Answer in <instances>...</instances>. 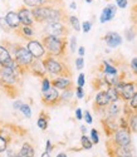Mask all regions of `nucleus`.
<instances>
[{
  "mask_svg": "<svg viewBox=\"0 0 137 157\" xmlns=\"http://www.w3.org/2000/svg\"><path fill=\"white\" fill-rule=\"evenodd\" d=\"M83 67H84V59L82 58V57H78L76 59V68L77 69H82Z\"/></svg>",
  "mask_w": 137,
  "mask_h": 157,
  "instance_id": "37998d69",
  "label": "nucleus"
},
{
  "mask_svg": "<svg viewBox=\"0 0 137 157\" xmlns=\"http://www.w3.org/2000/svg\"><path fill=\"white\" fill-rule=\"evenodd\" d=\"M40 157H50V153H48V152H45V151H44Z\"/></svg>",
  "mask_w": 137,
  "mask_h": 157,
  "instance_id": "4d7b16f0",
  "label": "nucleus"
},
{
  "mask_svg": "<svg viewBox=\"0 0 137 157\" xmlns=\"http://www.w3.org/2000/svg\"><path fill=\"white\" fill-rule=\"evenodd\" d=\"M68 21H69L71 27H72L76 32H79V30H80V23H79L78 18H77L76 15H69V17H68Z\"/></svg>",
  "mask_w": 137,
  "mask_h": 157,
  "instance_id": "7c9ffc66",
  "label": "nucleus"
},
{
  "mask_svg": "<svg viewBox=\"0 0 137 157\" xmlns=\"http://www.w3.org/2000/svg\"><path fill=\"white\" fill-rule=\"evenodd\" d=\"M128 129H130V132H133V133L137 132V114H136V112H133L128 117Z\"/></svg>",
  "mask_w": 137,
  "mask_h": 157,
  "instance_id": "393cba45",
  "label": "nucleus"
},
{
  "mask_svg": "<svg viewBox=\"0 0 137 157\" xmlns=\"http://www.w3.org/2000/svg\"><path fill=\"white\" fill-rule=\"evenodd\" d=\"M9 142H10L9 137H5L0 133V153H4L6 151V148L9 147Z\"/></svg>",
  "mask_w": 137,
  "mask_h": 157,
  "instance_id": "c756f323",
  "label": "nucleus"
},
{
  "mask_svg": "<svg viewBox=\"0 0 137 157\" xmlns=\"http://www.w3.org/2000/svg\"><path fill=\"white\" fill-rule=\"evenodd\" d=\"M10 49H8L10 52L11 57L14 58L15 63L19 65V67L25 71V69H29V65L33 63L34 58L32 57V54L28 52L26 47H23V45H19V44H10Z\"/></svg>",
  "mask_w": 137,
  "mask_h": 157,
  "instance_id": "7ed1b4c3",
  "label": "nucleus"
},
{
  "mask_svg": "<svg viewBox=\"0 0 137 157\" xmlns=\"http://www.w3.org/2000/svg\"><path fill=\"white\" fill-rule=\"evenodd\" d=\"M44 32H45V35H52L57 38H65V35L68 34V29L62 21L45 24Z\"/></svg>",
  "mask_w": 137,
  "mask_h": 157,
  "instance_id": "0eeeda50",
  "label": "nucleus"
},
{
  "mask_svg": "<svg viewBox=\"0 0 137 157\" xmlns=\"http://www.w3.org/2000/svg\"><path fill=\"white\" fill-rule=\"evenodd\" d=\"M0 29L4 30L5 33H9V32H10V28L8 27V24H6L5 19H4V18H2V17H0Z\"/></svg>",
  "mask_w": 137,
  "mask_h": 157,
  "instance_id": "ea45409f",
  "label": "nucleus"
},
{
  "mask_svg": "<svg viewBox=\"0 0 137 157\" xmlns=\"http://www.w3.org/2000/svg\"><path fill=\"white\" fill-rule=\"evenodd\" d=\"M91 29H92V21L86 20V21L82 23V25H80V30L83 32V33H89Z\"/></svg>",
  "mask_w": 137,
  "mask_h": 157,
  "instance_id": "4c0bfd02",
  "label": "nucleus"
},
{
  "mask_svg": "<svg viewBox=\"0 0 137 157\" xmlns=\"http://www.w3.org/2000/svg\"><path fill=\"white\" fill-rule=\"evenodd\" d=\"M116 13H117L116 5H112V4L107 5V6L102 10V13H101L100 21H101L102 24H104V23H107V21H111V20L116 17Z\"/></svg>",
  "mask_w": 137,
  "mask_h": 157,
  "instance_id": "f3484780",
  "label": "nucleus"
},
{
  "mask_svg": "<svg viewBox=\"0 0 137 157\" xmlns=\"http://www.w3.org/2000/svg\"><path fill=\"white\" fill-rule=\"evenodd\" d=\"M84 84H86V75H84V73H80L78 75V79H77V86L83 88Z\"/></svg>",
  "mask_w": 137,
  "mask_h": 157,
  "instance_id": "58836bf2",
  "label": "nucleus"
},
{
  "mask_svg": "<svg viewBox=\"0 0 137 157\" xmlns=\"http://www.w3.org/2000/svg\"><path fill=\"white\" fill-rule=\"evenodd\" d=\"M93 2V0H86V3H88V4H91Z\"/></svg>",
  "mask_w": 137,
  "mask_h": 157,
  "instance_id": "bf43d9fd",
  "label": "nucleus"
},
{
  "mask_svg": "<svg viewBox=\"0 0 137 157\" xmlns=\"http://www.w3.org/2000/svg\"><path fill=\"white\" fill-rule=\"evenodd\" d=\"M109 103H111V101H109V97L104 90H100V92L96 94L94 97V108L96 109H106V107L109 106Z\"/></svg>",
  "mask_w": 137,
  "mask_h": 157,
  "instance_id": "9b49d317",
  "label": "nucleus"
},
{
  "mask_svg": "<svg viewBox=\"0 0 137 157\" xmlns=\"http://www.w3.org/2000/svg\"><path fill=\"white\" fill-rule=\"evenodd\" d=\"M137 90V84L135 82H125L123 84L121 92H119V96H121V99L123 102H127L132 98V96L136 93Z\"/></svg>",
  "mask_w": 137,
  "mask_h": 157,
  "instance_id": "9d476101",
  "label": "nucleus"
},
{
  "mask_svg": "<svg viewBox=\"0 0 137 157\" xmlns=\"http://www.w3.org/2000/svg\"><path fill=\"white\" fill-rule=\"evenodd\" d=\"M103 40L106 42V44L109 48H117V47H119L122 44V36L116 32H108L104 35Z\"/></svg>",
  "mask_w": 137,
  "mask_h": 157,
  "instance_id": "2eb2a0df",
  "label": "nucleus"
},
{
  "mask_svg": "<svg viewBox=\"0 0 137 157\" xmlns=\"http://www.w3.org/2000/svg\"><path fill=\"white\" fill-rule=\"evenodd\" d=\"M5 21L8 24V27L11 29H19L20 28V20H19V17H18V13L17 11H8L6 15H5Z\"/></svg>",
  "mask_w": 137,
  "mask_h": 157,
  "instance_id": "a211bd4d",
  "label": "nucleus"
},
{
  "mask_svg": "<svg viewBox=\"0 0 137 157\" xmlns=\"http://www.w3.org/2000/svg\"><path fill=\"white\" fill-rule=\"evenodd\" d=\"M103 79L108 87H115L121 81V78L118 74H103Z\"/></svg>",
  "mask_w": 137,
  "mask_h": 157,
  "instance_id": "412c9836",
  "label": "nucleus"
},
{
  "mask_svg": "<svg viewBox=\"0 0 137 157\" xmlns=\"http://www.w3.org/2000/svg\"><path fill=\"white\" fill-rule=\"evenodd\" d=\"M136 114H137V111H136Z\"/></svg>",
  "mask_w": 137,
  "mask_h": 157,
  "instance_id": "e2e57ef3",
  "label": "nucleus"
},
{
  "mask_svg": "<svg viewBox=\"0 0 137 157\" xmlns=\"http://www.w3.org/2000/svg\"><path fill=\"white\" fill-rule=\"evenodd\" d=\"M42 44L44 45V49L48 53V56L57 58V57H63L65 53V47H67L65 38L45 35L42 39Z\"/></svg>",
  "mask_w": 137,
  "mask_h": 157,
  "instance_id": "f03ea898",
  "label": "nucleus"
},
{
  "mask_svg": "<svg viewBox=\"0 0 137 157\" xmlns=\"http://www.w3.org/2000/svg\"><path fill=\"white\" fill-rule=\"evenodd\" d=\"M83 118L86 120V123L87 124H92L93 123V118H92V114L89 111H84L83 112Z\"/></svg>",
  "mask_w": 137,
  "mask_h": 157,
  "instance_id": "a19ab883",
  "label": "nucleus"
},
{
  "mask_svg": "<svg viewBox=\"0 0 137 157\" xmlns=\"http://www.w3.org/2000/svg\"><path fill=\"white\" fill-rule=\"evenodd\" d=\"M128 107H130L133 112H136V111H137V90H136V93L132 96V98L130 99V104H128Z\"/></svg>",
  "mask_w": 137,
  "mask_h": 157,
  "instance_id": "e433bc0d",
  "label": "nucleus"
},
{
  "mask_svg": "<svg viewBox=\"0 0 137 157\" xmlns=\"http://www.w3.org/2000/svg\"><path fill=\"white\" fill-rule=\"evenodd\" d=\"M52 87H54L58 90H65V89H72L73 82L68 77H57L53 81H50Z\"/></svg>",
  "mask_w": 137,
  "mask_h": 157,
  "instance_id": "f8f14e48",
  "label": "nucleus"
},
{
  "mask_svg": "<svg viewBox=\"0 0 137 157\" xmlns=\"http://www.w3.org/2000/svg\"><path fill=\"white\" fill-rule=\"evenodd\" d=\"M59 94L61 93L58 92V89H56L54 87H50L47 92L43 93L42 102L45 104V106H57V104L61 102Z\"/></svg>",
  "mask_w": 137,
  "mask_h": 157,
  "instance_id": "1a4fd4ad",
  "label": "nucleus"
},
{
  "mask_svg": "<svg viewBox=\"0 0 137 157\" xmlns=\"http://www.w3.org/2000/svg\"><path fill=\"white\" fill-rule=\"evenodd\" d=\"M118 128L121 129H128V117L126 116H122V117H118Z\"/></svg>",
  "mask_w": 137,
  "mask_h": 157,
  "instance_id": "2f4dec72",
  "label": "nucleus"
},
{
  "mask_svg": "<svg viewBox=\"0 0 137 157\" xmlns=\"http://www.w3.org/2000/svg\"><path fill=\"white\" fill-rule=\"evenodd\" d=\"M26 118H30L32 117V108H30V106L29 104H26V103H23L22 104V107H20V109H19Z\"/></svg>",
  "mask_w": 137,
  "mask_h": 157,
  "instance_id": "473e14b6",
  "label": "nucleus"
},
{
  "mask_svg": "<svg viewBox=\"0 0 137 157\" xmlns=\"http://www.w3.org/2000/svg\"><path fill=\"white\" fill-rule=\"evenodd\" d=\"M121 111H122V108H121V106L118 104V102L109 103V106L107 108V114H108V117H111V118H116V117L119 116Z\"/></svg>",
  "mask_w": 137,
  "mask_h": 157,
  "instance_id": "aec40b11",
  "label": "nucleus"
},
{
  "mask_svg": "<svg viewBox=\"0 0 137 157\" xmlns=\"http://www.w3.org/2000/svg\"><path fill=\"white\" fill-rule=\"evenodd\" d=\"M136 11H137V8H136Z\"/></svg>",
  "mask_w": 137,
  "mask_h": 157,
  "instance_id": "680f3d73",
  "label": "nucleus"
},
{
  "mask_svg": "<svg viewBox=\"0 0 137 157\" xmlns=\"http://www.w3.org/2000/svg\"><path fill=\"white\" fill-rule=\"evenodd\" d=\"M14 157H22V156H20V155H19V153H18V152H17V155H15V156H14Z\"/></svg>",
  "mask_w": 137,
  "mask_h": 157,
  "instance_id": "052dcab7",
  "label": "nucleus"
},
{
  "mask_svg": "<svg viewBox=\"0 0 137 157\" xmlns=\"http://www.w3.org/2000/svg\"><path fill=\"white\" fill-rule=\"evenodd\" d=\"M73 97V89H65L62 90V93L59 94V99L61 102H69Z\"/></svg>",
  "mask_w": 137,
  "mask_h": 157,
  "instance_id": "cd10ccee",
  "label": "nucleus"
},
{
  "mask_svg": "<svg viewBox=\"0 0 137 157\" xmlns=\"http://www.w3.org/2000/svg\"><path fill=\"white\" fill-rule=\"evenodd\" d=\"M102 65H103V74H118V69L117 67L112 65L108 60H103L102 62Z\"/></svg>",
  "mask_w": 137,
  "mask_h": 157,
  "instance_id": "b1692460",
  "label": "nucleus"
},
{
  "mask_svg": "<svg viewBox=\"0 0 137 157\" xmlns=\"http://www.w3.org/2000/svg\"><path fill=\"white\" fill-rule=\"evenodd\" d=\"M102 124H103V129L107 133L108 137H112L113 133L118 129V124L116 118H111V117H106L104 120H102Z\"/></svg>",
  "mask_w": 137,
  "mask_h": 157,
  "instance_id": "dca6fc26",
  "label": "nucleus"
},
{
  "mask_svg": "<svg viewBox=\"0 0 137 157\" xmlns=\"http://www.w3.org/2000/svg\"><path fill=\"white\" fill-rule=\"evenodd\" d=\"M50 87H52V84H50V79H49V78H47V77L42 78V92H43V93L47 92V90H48Z\"/></svg>",
  "mask_w": 137,
  "mask_h": 157,
  "instance_id": "c9c22d12",
  "label": "nucleus"
},
{
  "mask_svg": "<svg viewBox=\"0 0 137 157\" xmlns=\"http://www.w3.org/2000/svg\"><path fill=\"white\" fill-rule=\"evenodd\" d=\"M106 92L109 97V101H111V103H116L121 99V96H119V92L115 88V87H108L106 89Z\"/></svg>",
  "mask_w": 137,
  "mask_h": 157,
  "instance_id": "4be33fe9",
  "label": "nucleus"
},
{
  "mask_svg": "<svg viewBox=\"0 0 137 157\" xmlns=\"http://www.w3.org/2000/svg\"><path fill=\"white\" fill-rule=\"evenodd\" d=\"M19 77H20L19 72L0 67V86H3L4 88L14 87L19 81Z\"/></svg>",
  "mask_w": 137,
  "mask_h": 157,
  "instance_id": "39448f33",
  "label": "nucleus"
},
{
  "mask_svg": "<svg viewBox=\"0 0 137 157\" xmlns=\"http://www.w3.org/2000/svg\"><path fill=\"white\" fill-rule=\"evenodd\" d=\"M89 135H91L89 138H91V141H92L93 145H98V143H100V135H98V131L96 129V128H92Z\"/></svg>",
  "mask_w": 137,
  "mask_h": 157,
  "instance_id": "72a5a7b5",
  "label": "nucleus"
},
{
  "mask_svg": "<svg viewBox=\"0 0 137 157\" xmlns=\"http://www.w3.org/2000/svg\"><path fill=\"white\" fill-rule=\"evenodd\" d=\"M29 72L35 75V77H40V78H44L45 77V67H44V63L43 59H34L33 63L29 65Z\"/></svg>",
  "mask_w": 137,
  "mask_h": 157,
  "instance_id": "4468645a",
  "label": "nucleus"
},
{
  "mask_svg": "<svg viewBox=\"0 0 137 157\" xmlns=\"http://www.w3.org/2000/svg\"><path fill=\"white\" fill-rule=\"evenodd\" d=\"M80 146L83 150H91L93 147V143L91 141V138L87 135H82L80 136Z\"/></svg>",
  "mask_w": 137,
  "mask_h": 157,
  "instance_id": "a878e982",
  "label": "nucleus"
},
{
  "mask_svg": "<svg viewBox=\"0 0 137 157\" xmlns=\"http://www.w3.org/2000/svg\"><path fill=\"white\" fill-rule=\"evenodd\" d=\"M69 6H71V9H73V10H76V9H77V4H76V3H74V2H72V3H71V5H69Z\"/></svg>",
  "mask_w": 137,
  "mask_h": 157,
  "instance_id": "6e6d98bb",
  "label": "nucleus"
},
{
  "mask_svg": "<svg viewBox=\"0 0 137 157\" xmlns=\"http://www.w3.org/2000/svg\"><path fill=\"white\" fill-rule=\"evenodd\" d=\"M76 97L78 99H82V98L84 97V89L82 88V87H77L76 88Z\"/></svg>",
  "mask_w": 137,
  "mask_h": 157,
  "instance_id": "c03bdc74",
  "label": "nucleus"
},
{
  "mask_svg": "<svg viewBox=\"0 0 137 157\" xmlns=\"http://www.w3.org/2000/svg\"><path fill=\"white\" fill-rule=\"evenodd\" d=\"M113 157H135L133 155H127V156H113Z\"/></svg>",
  "mask_w": 137,
  "mask_h": 157,
  "instance_id": "13d9d810",
  "label": "nucleus"
},
{
  "mask_svg": "<svg viewBox=\"0 0 137 157\" xmlns=\"http://www.w3.org/2000/svg\"><path fill=\"white\" fill-rule=\"evenodd\" d=\"M80 131H82V135H86V132H87V127H86V126H80Z\"/></svg>",
  "mask_w": 137,
  "mask_h": 157,
  "instance_id": "864d4df0",
  "label": "nucleus"
},
{
  "mask_svg": "<svg viewBox=\"0 0 137 157\" xmlns=\"http://www.w3.org/2000/svg\"><path fill=\"white\" fill-rule=\"evenodd\" d=\"M43 63H44L47 73H49V74L59 75V77H69V74H71V72L65 67V64L62 63L61 60H58L56 57L47 56L43 58Z\"/></svg>",
  "mask_w": 137,
  "mask_h": 157,
  "instance_id": "20e7f679",
  "label": "nucleus"
},
{
  "mask_svg": "<svg viewBox=\"0 0 137 157\" xmlns=\"http://www.w3.org/2000/svg\"><path fill=\"white\" fill-rule=\"evenodd\" d=\"M26 49L32 54V57L34 59H43L44 56L47 54V52L44 49V45L42 44V42L35 40V39H30L26 43Z\"/></svg>",
  "mask_w": 137,
  "mask_h": 157,
  "instance_id": "6e6552de",
  "label": "nucleus"
},
{
  "mask_svg": "<svg viewBox=\"0 0 137 157\" xmlns=\"http://www.w3.org/2000/svg\"><path fill=\"white\" fill-rule=\"evenodd\" d=\"M20 34L25 38V39H29L30 40V38L34 35V30H33V28L32 27H20Z\"/></svg>",
  "mask_w": 137,
  "mask_h": 157,
  "instance_id": "c85d7f7f",
  "label": "nucleus"
},
{
  "mask_svg": "<svg viewBox=\"0 0 137 157\" xmlns=\"http://www.w3.org/2000/svg\"><path fill=\"white\" fill-rule=\"evenodd\" d=\"M5 153H6V156H8V157H14V156L17 155V152H15L14 150H13L11 147H8V148H6V151H5Z\"/></svg>",
  "mask_w": 137,
  "mask_h": 157,
  "instance_id": "8fccbe9b",
  "label": "nucleus"
},
{
  "mask_svg": "<svg viewBox=\"0 0 137 157\" xmlns=\"http://www.w3.org/2000/svg\"><path fill=\"white\" fill-rule=\"evenodd\" d=\"M32 14L34 18V21L37 23H57L61 21L63 18L62 11L56 9V8H52V6H38L34 8L32 10Z\"/></svg>",
  "mask_w": 137,
  "mask_h": 157,
  "instance_id": "f257e3e1",
  "label": "nucleus"
},
{
  "mask_svg": "<svg viewBox=\"0 0 137 157\" xmlns=\"http://www.w3.org/2000/svg\"><path fill=\"white\" fill-rule=\"evenodd\" d=\"M130 67H131V69H132V72L137 75V57H135L132 60H131V63H130Z\"/></svg>",
  "mask_w": 137,
  "mask_h": 157,
  "instance_id": "49530a36",
  "label": "nucleus"
},
{
  "mask_svg": "<svg viewBox=\"0 0 137 157\" xmlns=\"http://www.w3.org/2000/svg\"><path fill=\"white\" fill-rule=\"evenodd\" d=\"M24 102L23 101H20V99H18V101H15L14 103H13V108L14 109H17V111H19L20 109V107H22V104H23Z\"/></svg>",
  "mask_w": 137,
  "mask_h": 157,
  "instance_id": "09e8293b",
  "label": "nucleus"
},
{
  "mask_svg": "<svg viewBox=\"0 0 137 157\" xmlns=\"http://www.w3.org/2000/svg\"><path fill=\"white\" fill-rule=\"evenodd\" d=\"M18 153L22 157H35V148L30 142H24Z\"/></svg>",
  "mask_w": 137,
  "mask_h": 157,
  "instance_id": "6ab92c4d",
  "label": "nucleus"
},
{
  "mask_svg": "<svg viewBox=\"0 0 137 157\" xmlns=\"http://www.w3.org/2000/svg\"><path fill=\"white\" fill-rule=\"evenodd\" d=\"M56 157H68V156H67V153H65V152H59Z\"/></svg>",
  "mask_w": 137,
  "mask_h": 157,
  "instance_id": "5fc2aeb1",
  "label": "nucleus"
},
{
  "mask_svg": "<svg viewBox=\"0 0 137 157\" xmlns=\"http://www.w3.org/2000/svg\"><path fill=\"white\" fill-rule=\"evenodd\" d=\"M111 141L115 143L116 146H119V147H127V146H131L132 138H131V132H130V129H121V128H118L116 132L113 133Z\"/></svg>",
  "mask_w": 137,
  "mask_h": 157,
  "instance_id": "423d86ee",
  "label": "nucleus"
},
{
  "mask_svg": "<svg viewBox=\"0 0 137 157\" xmlns=\"http://www.w3.org/2000/svg\"><path fill=\"white\" fill-rule=\"evenodd\" d=\"M84 53H86L84 47H79V48H78V54H79V57L83 58V57H84Z\"/></svg>",
  "mask_w": 137,
  "mask_h": 157,
  "instance_id": "603ef678",
  "label": "nucleus"
},
{
  "mask_svg": "<svg viewBox=\"0 0 137 157\" xmlns=\"http://www.w3.org/2000/svg\"><path fill=\"white\" fill-rule=\"evenodd\" d=\"M54 150V145L52 143V141L50 140H47L45 141V152H48V153H52V151Z\"/></svg>",
  "mask_w": 137,
  "mask_h": 157,
  "instance_id": "a18cd8bd",
  "label": "nucleus"
},
{
  "mask_svg": "<svg viewBox=\"0 0 137 157\" xmlns=\"http://www.w3.org/2000/svg\"><path fill=\"white\" fill-rule=\"evenodd\" d=\"M127 0H116V4H117V6L118 8H121V9H125L126 6H127Z\"/></svg>",
  "mask_w": 137,
  "mask_h": 157,
  "instance_id": "de8ad7c7",
  "label": "nucleus"
},
{
  "mask_svg": "<svg viewBox=\"0 0 137 157\" xmlns=\"http://www.w3.org/2000/svg\"><path fill=\"white\" fill-rule=\"evenodd\" d=\"M125 35H126V39H127L128 42H132L133 39H135V36H136V29H135V27H131V28L126 29L125 30Z\"/></svg>",
  "mask_w": 137,
  "mask_h": 157,
  "instance_id": "f704fd0d",
  "label": "nucleus"
},
{
  "mask_svg": "<svg viewBox=\"0 0 137 157\" xmlns=\"http://www.w3.org/2000/svg\"><path fill=\"white\" fill-rule=\"evenodd\" d=\"M23 2L26 6H32L34 9V8H38V6H43L48 0H23Z\"/></svg>",
  "mask_w": 137,
  "mask_h": 157,
  "instance_id": "bb28decb",
  "label": "nucleus"
},
{
  "mask_svg": "<svg viewBox=\"0 0 137 157\" xmlns=\"http://www.w3.org/2000/svg\"><path fill=\"white\" fill-rule=\"evenodd\" d=\"M76 118H77L78 121H80L82 118H83V112H82L80 108H77V109H76Z\"/></svg>",
  "mask_w": 137,
  "mask_h": 157,
  "instance_id": "3c124183",
  "label": "nucleus"
},
{
  "mask_svg": "<svg viewBox=\"0 0 137 157\" xmlns=\"http://www.w3.org/2000/svg\"><path fill=\"white\" fill-rule=\"evenodd\" d=\"M76 48H77V38L76 36H72L71 38V42H69V49L72 53H74L76 52Z\"/></svg>",
  "mask_w": 137,
  "mask_h": 157,
  "instance_id": "79ce46f5",
  "label": "nucleus"
},
{
  "mask_svg": "<svg viewBox=\"0 0 137 157\" xmlns=\"http://www.w3.org/2000/svg\"><path fill=\"white\" fill-rule=\"evenodd\" d=\"M17 13H18L20 24H23L24 27H32L34 24V18L32 14V10H29L28 8H20Z\"/></svg>",
  "mask_w": 137,
  "mask_h": 157,
  "instance_id": "ddd939ff",
  "label": "nucleus"
},
{
  "mask_svg": "<svg viewBox=\"0 0 137 157\" xmlns=\"http://www.w3.org/2000/svg\"><path fill=\"white\" fill-rule=\"evenodd\" d=\"M48 122H49V117H48V114L44 113V112H42V113L39 114V118H38V121H37L38 127L42 129V131H45V129L48 128Z\"/></svg>",
  "mask_w": 137,
  "mask_h": 157,
  "instance_id": "5701e85b",
  "label": "nucleus"
}]
</instances>
